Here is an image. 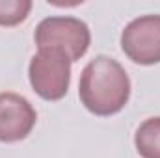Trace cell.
<instances>
[{
	"label": "cell",
	"mask_w": 160,
	"mask_h": 158,
	"mask_svg": "<svg viewBox=\"0 0 160 158\" xmlns=\"http://www.w3.org/2000/svg\"><path fill=\"white\" fill-rule=\"evenodd\" d=\"M121 48L134 63H160V15L132 19L121 32Z\"/></svg>",
	"instance_id": "4"
},
{
	"label": "cell",
	"mask_w": 160,
	"mask_h": 158,
	"mask_svg": "<svg viewBox=\"0 0 160 158\" xmlns=\"http://www.w3.org/2000/svg\"><path fill=\"white\" fill-rule=\"evenodd\" d=\"M38 121L30 101L17 93H0V141L13 143L24 140Z\"/></svg>",
	"instance_id": "5"
},
{
	"label": "cell",
	"mask_w": 160,
	"mask_h": 158,
	"mask_svg": "<svg viewBox=\"0 0 160 158\" xmlns=\"http://www.w3.org/2000/svg\"><path fill=\"white\" fill-rule=\"evenodd\" d=\"M78 95L86 110L95 116H114L130 97V80L118 60L99 54L82 69Z\"/></svg>",
	"instance_id": "1"
},
{
	"label": "cell",
	"mask_w": 160,
	"mask_h": 158,
	"mask_svg": "<svg viewBox=\"0 0 160 158\" xmlns=\"http://www.w3.org/2000/svg\"><path fill=\"white\" fill-rule=\"evenodd\" d=\"M134 143L142 158H160V117L145 119L136 130Z\"/></svg>",
	"instance_id": "6"
},
{
	"label": "cell",
	"mask_w": 160,
	"mask_h": 158,
	"mask_svg": "<svg viewBox=\"0 0 160 158\" xmlns=\"http://www.w3.org/2000/svg\"><path fill=\"white\" fill-rule=\"evenodd\" d=\"M32 9L30 0H0V26H15L26 21Z\"/></svg>",
	"instance_id": "7"
},
{
	"label": "cell",
	"mask_w": 160,
	"mask_h": 158,
	"mask_svg": "<svg viewBox=\"0 0 160 158\" xmlns=\"http://www.w3.org/2000/svg\"><path fill=\"white\" fill-rule=\"evenodd\" d=\"M38 48H54L62 52L71 63L80 60L91 43L89 28L77 17L58 15L43 19L34 34Z\"/></svg>",
	"instance_id": "2"
},
{
	"label": "cell",
	"mask_w": 160,
	"mask_h": 158,
	"mask_svg": "<svg viewBox=\"0 0 160 158\" xmlns=\"http://www.w3.org/2000/svg\"><path fill=\"white\" fill-rule=\"evenodd\" d=\"M28 77L41 99L60 101L71 84V62L54 48H41L30 60Z\"/></svg>",
	"instance_id": "3"
}]
</instances>
